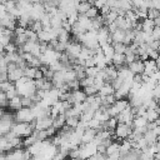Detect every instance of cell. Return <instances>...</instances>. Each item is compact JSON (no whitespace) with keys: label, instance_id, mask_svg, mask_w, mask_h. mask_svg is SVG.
Segmentation results:
<instances>
[{"label":"cell","instance_id":"cell-1","mask_svg":"<svg viewBox=\"0 0 160 160\" xmlns=\"http://www.w3.org/2000/svg\"><path fill=\"white\" fill-rule=\"evenodd\" d=\"M15 119L16 121H25V122H29L31 121L32 119H36L32 110L30 108H21L19 110H16V114H15Z\"/></svg>","mask_w":160,"mask_h":160},{"label":"cell","instance_id":"cell-2","mask_svg":"<svg viewBox=\"0 0 160 160\" xmlns=\"http://www.w3.org/2000/svg\"><path fill=\"white\" fill-rule=\"evenodd\" d=\"M134 130V126L132 125H129V124H125V122H118L116 128H115V135L119 138V139H126Z\"/></svg>","mask_w":160,"mask_h":160},{"label":"cell","instance_id":"cell-3","mask_svg":"<svg viewBox=\"0 0 160 160\" xmlns=\"http://www.w3.org/2000/svg\"><path fill=\"white\" fill-rule=\"evenodd\" d=\"M86 94L85 91L81 89H75V90H71V95L69 98V101L71 104H75V102H84L86 100Z\"/></svg>","mask_w":160,"mask_h":160},{"label":"cell","instance_id":"cell-4","mask_svg":"<svg viewBox=\"0 0 160 160\" xmlns=\"http://www.w3.org/2000/svg\"><path fill=\"white\" fill-rule=\"evenodd\" d=\"M96 132H98V129L86 126L85 130H84V134L81 136V144H86V142L92 141L95 139V136H96Z\"/></svg>","mask_w":160,"mask_h":160},{"label":"cell","instance_id":"cell-5","mask_svg":"<svg viewBox=\"0 0 160 160\" xmlns=\"http://www.w3.org/2000/svg\"><path fill=\"white\" fill-rule=\"evenodd\" d=\"M52 116H42V118H38L36 119V129L39 130H45L50 126H52Z\"/></svg>","mask_w":160,"mask_h":160},{"label":"cell","instance_id":"cell-6","mask_svg":"<svg viewBox=\"0 0 160 160\" xmlns=\"http://www.w3.org/2000/svg\"><path fill=\"white\" fill-rule=\"evenodd\" d=\"M128 66H129V69H130L134 74H142V72H144V68H145L144 60H141L140 58H138V59H135L132 62L128 64Z\"/></svg>","mask_w":160,"mask_h":160},{"label":"cell","instance_id":"cell-7","mask_svg":"<svg viewBox=\"0 0 160 160\" xmlns=\"http://www.w3.org/2000/svg\"><path fill=\"white\" fill-rule=\"evenodd\" d=\"M144 65H145V68H144V72H145L146 75H149V76H151V74L159 69L154 59H148V60H144Z\"/></svg>","mask_w":160,"mask_h":160},{"label":"cell","instance_id":"cell-8","mask_svg":"<svg viewBox=\"0 0 160 160\" xmlns=\"http://www.w3.org/2000/svg\"><path fill=\"white\" fill-rule=\"evenodd\" d=\"M92 6V2L88 1V0H82V1H76V11L79 14H86V11Z\"/></svg>","mask_w":160,"mask_h":160},{"label":"cell","instance_id":"cell-9","mask_svg":"<svg viewBox=\"0 0 160 160\" xmlns=\"http://www.w3.org/2000/svg\"><path fill=\"white\" fill-rule=\"evenodd\" d=\"M51 81H52V84H54V86L55 88H60L64 82H65V79H64V74H62V70H59V71H55L54 72V76H52V79H51Z\"/></svg>","mask_w":160,"mask_h":160},{"label":"cell","instance_id":"cell-10","mask_svg":"<svg viewBox=\"0 0 160 160\" xmlns=\"http://www.w3.org/2000/svg\"><path fill=\"white\" fill-rule=\"evenodd\" d=\"M65 124H66V115H65V114H59V115H56V116L54 118V120H52V126H54L56 130L61 129Z\"/></svg>","mask_w":160,"mask_h":160},{"label":"cell","instance_id":"cell-11","mask_svg":"<svg viewBox=\"0 0 160 160\" xmlns=\"http://www.w3.org/2000/svg\"><path fill=\"white\" fill-rule=\"evenodd\" d=\"M9 109H11V110H19V109H21L22 108V104H21V96L20 95H16V96H14L12 99H10L9 100V106H8Z\"/></svg>","mask_w":160,"mask_h":160},{"label":"cell","instance_id":"cell-12","mask_svg":"<svg viewBox=\"0 0 160 160\" xmlns=\"http://www.w3.org/2000/svg\"><path fill=\"white\" fill-rule=\"evenodd\" d=\"M21 76H24V69H21V68H16L14 71L8 72V78H9V80L12 81V82L18 81Z\"/></svg>","mask_w":160,"mask_h":160},{"label":"cell","instance_id":"cell-13","mask_svg":"<svg viewBox=\"0 0 160 160\" xmlns=\"http://www.w3.org/2000/svg\"><path fill=\"white\" fill-rule=\"evenodd\" d=\"M115 92V89L112 86L111 82H105L100 89H99V95L100 96H104V95H109V94H114Z\"/></svg>","mask_w":160,"mask_h":160},{"label":"cell","instance_id":"cell-14","mask_svg":"<svg viewBox=\"0 0 160 160\" xmlns=\"http://www.w3.org/2000/svg\"><path fill=\"white\" fill-rule=\"evenodd\" d=\"M141 26H142V31H146V32H150L152 31L154 26H155V22L152 19L150 18H145L144 20H141Z\"/></svg>","mask_w":160,"mask_h":160},{"label":"cell","instance_id":"cell-15","mask_svg":"<svg viewBox=\"0 0 160 160\" xmlns=\"http://www.w3.org/2000/svg\"><path fill=\"white\" fill-rule=\"evenodd\" d=\"M111 38H112V42H122L125 38V30L118 28L114 32H111Z\"/></svg>","mask_w":160,"mask_h":160},{"label":"cell","instance_id":"cell-16","mask_svg":"<svg viewBox=\"0 0 160 160\" xmlns=\"http://www.w3.org/2000/svg\"><path fill=\"white\" fill-rule=\"evenodd\" d=\"M159 116H160V109L159 108H156V109H148L146 110L145 118H146L148 121H155Z\"/></svg>","mask_w":160,"mask_h":160},{"label":"cell","instance_id":"cell-17","mask_svg":"<svg viewBox=\"0 0 160 160\" xmlns=\"http://www.w3.org/2000/svg\"><path fill=\"white\" fill-rule=\"evenodd\" d=\"M125 64V54H121V52H115L114 56H112V65L118 69L119 66L124 65Z\"/></svg>","mask_w":160,"mask_h":160},{"label":"cell","instance_id":"cell-18","mask_svg":"<svg viewBox=\"0 0 160 160\" xmlns=\"http://www.w3.org/2000/svg\"><path fill=\"white\" fill-rule=\"evenodd\" d=\"M58 40L61 41V42H66V44H68V42L71 40V38H70V31L65 30L64 28H60V29H59V34H58Z\"/></svg>","mask_w":160,"mask_h":160},{"label":"cell","instance_id":"cell-19","mask_svg":"<svg viewBox=\"0 0 160 160\" xmlns=\"http://www.w3.org/2000/svg\"><path fill=\"white\" fill-rule=\"evenodd\" d=\"M101 98V105L105 106V108H109L111 104L115 102L116 98L114 94H109V95H104V96H100Z\"/></svg>","mask_w":160,"mask_h":160},{"label":"cell","instance_id":"cell-20","mask_svg":"<svg viewBox=\"0 0 160 160\" xmlns=\"http://www.w3.org/2000/svg\"><path fill=\"white\" fill-rule=\"evenodd\" d=\"M144 138L146 139L148 141V145H152L158 141V135L154 132V130H148L145 134H144Z\"/></svg>","mask_w":160,"mask_h":160},{"label":"cell","instance_id":"cell-21","mask_svg":"<svg viewBox=\"0 0 160 160\" xmlns=\"http://www.w3.org/2000/svg\"><path fill=\"white\" fill-rule=\"evenodd\" d=\"M28 40H29V39H28V36H26V34H25V32H24V34L15 35V36H14V39H12V41L16 44V46H22Z\"/></svg>","mask_w":160,"mask_h":160},{"label":"cell","instance_id":"cell-22","mask_svg":"<svg viewBox=\"0 0 160 160\" xmlns=\"http://www.w3.org/2000/svg\"><path fill=\"white\" fill-rule=\"evenodd\" d=\"M80 124V116H76V115H71V116H68L66 118V125L71 126V128H78V125Z\"/></svg>","mask_w":160,"mask_h":160},{"label":"cell","instance_id":"cell-23","mask_svg":"<svg viewBox=\"0 0 160 160\" xmlns=\"http://www.w3.org/2000/svg\"><path fill=\"white\" fill-rule=\"evenodd\" d=\"M118 16H119V15H118V12H116L115 10H112V9H111V10H110L105 16H104V18H105V24H106V25H109V24L114 22V21L116 20V18H118Z\"/></svg>","mask_w":160,"mask_h":160},{"label":"cell","instance_id":"cell-24","mask_svg":"<svg viewBox=\"0 0 160 160\" xmlns=\"http://www.w3.org/2000/svg\"><path fill=\"white\" fill-rule=\"evenodd\" d=\"M114 104H115V106L118 108V110H119L120 112H121L125 108H128V106L130 105V104H129V100H126L125 98H124V99H118V100H115Z\"/></svg>","mask_w":160,"mask_h":160},{"label":"cell","instance_id":"cell-25","mask_svg":"<svg viewBox=\"0 0 160 160\" xmlns=\"http://www.w3.org/2000/svg\"><path fill=\"white\" fill-rule=\"evenodd\" d=\"M148 124V120L145 116H135L134 120H132V126L134 128H140V126H144Z\"/></svg>","mask_w":160,"mask_h":160},{"label":"cell","instance_id":"cell-26","mask_svg":"<svg viewBox=\"0 0 160 160\" xmlns=\"http://www.w3.org/2000/svg\"><path fill=\"white\" fill-rule=\"evenodd\" d=\"M21 104L24 108H34L36 104L34 102V100L31 99V96H21Z\"/></svg>","mask_w":160,"mask_h":160},{"label":"cell","instance_id":"cell-27","mask_svg":"<svg viewBox=\"0 0 160 160\" xmlns=\"http://www.w3.org/2000/svg\"><path fill=\"white\" fill-rule=\"evenodd\" d=\"M119 148H120V142L119 141H112L108 148H106V156L115 152V151H119Z\"/></svg>","mask_w":160,"mask_h":160},{"label":"cell","instance_id":"cell-28","mask_svg":"<svg viewBox=\"0 0 160 160\" xmlns=\"http://www.w3.org/2000/svg\"><path fill=\"white\" fill-rule=\"evenodd\" d=\"M36 69H38V68H35V66H29V65H28V66L24 69V75L28 76V78H30V79H34V78H35Z\"/></svg>","mask_w":160,"mask_h":160},{"label":"cell","instance_id":"cell-29","mask_svg":"<svg viewBox=\"0 0 160 160\" xmlns=\"http://www.w3.org/2000/svg\"><path fill=\"white\" fill-rule=\"evenodd\" d=\"M61 25H62V20L60 19V16H59V15L51 16V28L59 29V28H61Z\"/></svg>","mask_w":160,"mask_h":160},{"label":"cell","instance_id":"cell-30","mask_svg":"<svg viewBox=\"0 0 160 160\" xmlns=\"http://www.w3.org/2000/svg\"><path fill=\"white\" fill-rule=\"evenodd\" d=\"M94 81H95V78L85 76L84 79L80 80V85H81V88H85V86H89V85H94Z\"/></svg>","mask_w":160,"mask_h":160},{"label":"cell","instance_id":"cell-31","mask_svg":"<svg viewBox=\"0 0 160 160\" xmlns=\"http://www.w3.org/2000/svg\"><path fill=\"white\" fill-rule=\"evenodd\" d=\"M82 90L85 91L86 95H96L99 92V89L95 86V85H89V86H85L82 88Z\"/></svg>","mask_w":160,"mask_h":160},{"label":"cell","instance_id":"cell-32","mask_svg":"<svg viewBox=\"0 0 160 160\" xmlns=\"http://www.w3.org/2000/svg\"><path fill=\"white\" fill-rule=\"evenodd\" d=\"M112 46H114L115 52H121V54H124L128 45H125L124 42H112Z\"/></svg>","mask_w":160,"mask_h":160},{"label":"cell","instance_id":"cell-33","mask_svg":"<svg viewBox=\"0 0 160 160\" xmlns=\"http://www.w3.org/2000/svg\"><path fill=\"white\" fill-rule=\"evenodd\" d=\"M99 68L98 66H90V68H85V72H86V76H92L95 78L99 72Z\"/></svg>","mask_w":160,"mask_h":160},{"label":"cell","instance_id":"cell-34","mask_svg":"<svg viewBox=\"0 0 160 160\" xmlns=\"http://www.w3.org/2000/svg\"><path fill=\"white\" fill-rule=\"evenodd\" d=\"M36 141H38V138H36V135L32 132L31 135H29V136L25 138V140H24V146H30V145H32V144L36 142Z\"/></svg>","mask_w":160,"mask_h":160},{"label":"cell","instance_id":"cell-35","mask_svg":"<svg viewBox=\"0 0 160 160\" xmlns=\"http://www.w3.org/2000/svg\"><path fill=\"white\" fill-rule=\"evenodd\" d=\"M160 15V10H158L156 8H149L148 9V18H150V19H156L158 16Z\"/></svg>","mask_w":160,"mask_h":160},{"label":"cell","instance_id":"cell-36","mask_svg":"<svg viewBox=\"0 0 160 160\" xmlns=\"http://www.w3.org/2000/svg\"><path fill=\"white\" fill-rule=\"evenodd\" d=\"M98 15H99V9H98L96 6H94V5L86 11V16H89L90 19H94V18H96Z\"/></svg>","mask_w":160,"mask_h":160},{"label":"cell","instance_id":"cell-37","mask_svg":"<svg viewBox=\"0 0 160 160\" xmlns=\"http://www.w3.org/2000/svg\"><path fill=\"white\" fill-rule=\"evenodd\" d=\"M30 29L34 30V31H36V32H39V31H41L44 29V26H42V24H41L40 20H34L32 24H31V26H30Z\"/></svg>","mask_w":160,"mask_h":160},{"label":"cell","instance_id":"cell-38","mask_svg":"<svg viewBox=\"0 0 160 160\" xmlns=\"http://www.w3.org/2000/svg\"><path fill=\"white\" fill-rule=\"evenodd\" d=\"M4 49H5V52H15L18 50V46H16V44L14 41H10L9 44H6L4 46Z\"/></svg>","mask_w":160,"mask_h":160},{"label":"cell","instance_id":"cell-39","mask_svg":"<svg viewBox=\"0 0 160 160\" xmlns=\"http://www.w3.org/2000/svg\"><path fill=\"white\" fill-rule=\"evenodd\" d=\"M122 82H124V79H121L120 76L115 78V79L111 81V84H112V86H114V89H115V90H118V89L122 85Z\"/></svg>","mask_w":160,"mask_h":160},{"label":"cell","instance_id":"cell-40","mask_svg":"<svg viewBox=\"0 0 160 160\" xmlns=\"http://www.w3.org/2000/svg\"><path fill=\"white\" fill-rule=\"evenodd\" d=\"M69 84V86H70V89L71 90H75V89H80V80L79 79H74V80H71V81H69L68 82Z\"/></svg>","mask_w":160,"mask_h":160},{"label":"cell","instance_id":"cell-41","mask_svg":"<svg viewBox=\"0 0 160 160\" xmlns=\"http://www.w3.org/2000/svg\"><path fill=\"white\" fill-rule=\"evenodd\" d=\"M151 36L155 40H160V26H156V25L154 26V29L151 31Z\"/></svg>","mask_w":160,"mask_h":160},{"label":"cell","instance_id":"cell-42","mask_svg":"<svg viewBox=\"0 0 160 160\" xmlns=\"http://www.w3.org/2000/svg\"><path fill=\"white\" fill-rule=\"evenodd\" d=\"M90 66H96V60L95 56H90L85 60V68H90Z\"/></svg>","mask_w":160,"mask_h":160},{"label":"cell","instance_id":"cell-43","mask_svg":"<svg viewBox=\"0 0 160 160\" xmlns=\"http://www.w3.org/2000/svg\"><path fill=\"white\" fill-rule=\"evenodd\" d=\"M16 68H19V66H18V64H16V62H14V61H10V62H8V64H6V69H8V72H11V71H14Z\"/></svg>","mask_w":160,"mask_h":160},{"label":"cell","instance_id":"cell-44","mask_svg":"<svg viewBox=\"0 0 160 160\" xmlns=\"http://www.w3.org/2000/svg\"><path fill=\"white\" fill-rule=\"evenodd\" d=\"M105 4H106V0H94V1H92V5L96 6L99 10H100Z\"/></svg>","mask_w":160,"mask_h":160},{"label":"cell","instance_id":"cell-45","mask_svg":"<svg viewBox=\"0 0 160 160\" xmlns=\"http://www.w3.org/2000/svg\"><path fill=\"white\" fill-rule=\"evenodd\" d=\"M152 96H154L155 99H158V98L160 96V84H156L155 88L152 89Z\"/></svg>","mask_w":160,"mask_h":160},{"label":"cell","instance_id":"cell-46","mask_svg":"<svg viewBox=\"0 0 160 160\" xmlns=\"http://www.w3.org/2000/svg\"><path fill=\"white\" fill-rule=\"evenodd\" d=\"M25 30H26V28H24V26H20V25H16V28L14 29V34H15V35H19V34H24V32H25Z\"/></svg>","mask_w":160,"mask_h":160},{"label":"cell","instance_id":"cell-47","mask_svg":"<svg viewBox=\"0 0 160 160\" xmlns=\"http://www.w3.org/2000/svg\"><path fill=\"white\" fill-rule=\"evenodd\" d=\"M110 10H111V8H110L108 4H105V5H104V6L100 9V14H101L102 16H105V15H106V14H108Z\"/></svg>","mask_w":160,"mask_h":160},{"label":"cell","instance_id":"cell-48","mask_svg":"<svg viewBox=\"0 0 160 160\" xmlns=\"http://www.w3.org/2000/svg\"><path fill=\"white\" fill-rule=\"evenodd\" d=\"M96 151H98V152H101V154H106V146L101 142V144L96 145Z\"/></svg>","mask_w":160,"mask_h":160},{"label":"cell","instance_id":"cell-49","mask_svg":"<svg viewBox=\"0 0 160 160\" xmlns=\"http://www.w3.org/2000/svg\"><path fill=\"white\" fill-rule=\"evenodd\" d=\"M148 45H149L151 49H156V50H158V48H159V45H160V40H155V39H154V40H152L151 42H149Z\"/></svg>","mask_w":160,"mask_h":160},{"label":"cell","instance_id":"cell-50","mask_svg":"<svg viewBox=\"0 0 160 160\" xmlns=\"http://www.w3.org/2000/svg\"><path fill=\"white\" fill-rule=\"evenodd\" d=\"M151 78L155 80V81H158V80H160V69H158L156 71H154L152 74H151Z\"/></svg>","mask_w":160,"mask_h":160},{"label":"cell","instance_id":"cell-51","mask_svg":"<svg viewBox=\"0 0 160 160\" xmlns=\"http://www.w3.org/2000/svg\"><path fill=\"white\" fill-rule=\"evenodd\" d=\"M108 158L109 159H120V151H115V152L108 155Z\"/></svg>","mask_w":160,"mask_h":160},{"label":"cell","instance_id":"cell-52","mask_svg":"<svg viewBox=\"0 0 160 160\" xmlns=\"http://www.w3.org/2000/svg\"><path fill=\"white\" fill-rule=\"evenodd\" d=\"M154 22H155L156 26H160V15H159L156 19H154Z\"/></svg>","mask_w":160,"mask_h":160},{"label":"cell","instance_id":"cell-53","mask_svg":"<svg viewBox=\"0 0 160 160\" xmlns=\"http://www.w3.org/2000/svg\"><path fill=\"white\" fill-rule=\"evenodd\" d=\"M155 62H156V65H158V68L160 69V55H159V56H158V58L155 59Z\"/></svg>","mask_w":160,"mask_h":160},{"label":"cell","instance_id":"cell-54","mask_svg":"<svg viewBox=\"0 0 160 160\" xmlns=\"http://www.w3.org/2000/svg\"><path fill=\"white\" fill-rule=\"evenodd\" d=\"M156 100H158V104H159V106H160V96H159V98H158Z\"/></svg>","mask_w":160,"mask_h":160}]
</instances>
